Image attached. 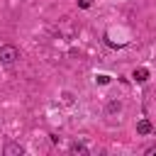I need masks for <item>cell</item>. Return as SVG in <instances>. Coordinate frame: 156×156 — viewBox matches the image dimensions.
<instances>
[{"mask_svg":"<svg viewBox=\"0 0 156 156\" xmlns=\"http://www.w3.org/2000/svg\"><path fill=\"white\" fill-rule=\"evenodd\" d=\"M61 98H63V102H66V105H73V93H68V90H66Z\"/></svg>","mask_w":156,"mask_h":156,"instance_id":"8","label":"cell"},{"mask_svg":"<svg viewBox=\"0 0 156 156\" xmlns=\"http://www.w3.org/2000/svg\"><path fill=\"white\" fill-rule=\"evenodd\" d=\"M2 154H5V156H22V154H24V146H22L20 141H7V144L2 146Z\"/></svg>","mask_w":156,"mask_h":156,"instance_id":"2","label":"cell"},{"mask_svg":"<svg viewBox=\"0 0 156 156\" xmlns=\"http://www.w3.org/2000/svg\"><path fill=\"white\" fill-rule=\"evenodd\" d=\"M119 112H122V102H119V100H110V102L105 105V115H107V117L119 115Z\"/></svg>","mask_w":156,"mask_h":156,"instance_id":"4","label":"cell"},{"mask_svg":"<svg viewBox=\"0 0 156 156\" xmlns=\"http://www.w3.org/2000/svg\"><path fill=\"white\" fill-rule=\"evenodd\" d=\"M17 61H20V49H17L15 44H2V46H0V63L12 66V63H17Z\"/></svg>","mask_w":156,"mask_h":156,"instance_id":"1","label":"cell"},{"mask_svg":"<svg viewBox=\"0 0 156 156\" xmlns=\"http://www.w3.org/2000/svg\"><path fill=\"white\" fill-rule=\"evenodd\" d=\"M68 151H71L73 156H85V154H88V146H85L83 141H73V144L68 146Z\"/></svg>","mask_w":156,"mask_h":156,"instance_id":"5","label":"cell"},{"mask_svg":"<svg viewBox=\"0 0 156 156\" xmlns=\"http://www.w3.org/2000/svg\"><path fill=\"white\" fill-rule=\"evenodd\" d=\"M144 154H146V156H156V144H151V146H149Z\"/></svg>","mask_w":156,"mask_h":156,"instance_id":"10","label":"cell"},{"mask_svg":"<svg viewBox=\"0 0 156 156\" xmlns=\"http://www.w3.org/2000/svg\"><path fill=\"white\" fill-rule=\"evenodd\" d=\"M95 83H98V85H107V83H110V76L100 73V76H95Z\"/></svg>","mask_w":156,"mask_h":156,"instance_id":"7","label":"cell"},{"mask_svg":"<svg viewBox=\"0 0 156 156\" xmlns=\"http://www.w3.org/2000/svg\"><path fill=\"white\" fill-rule=\"evenodd\" d=\"M154 132V124L149 119H139L136 122V134H151Z\"/></svg>","mask_w":156,"mask_h":156,"instance_id":"6","label":"cell"},{"mask_svg":"<svg viewBox=\"0 0 156 156\" xmlns=\"http://www.w3.org/2000/svg\"><path fill=\"white\" fill-rule=\"evenodd\" d=\"M132 78H134L136 83H146V80H149V68H144V66L134 68V71H132Z\"/></svg>","mask_w":156,"mask_h":156,"instance_id":"3","label":"cell"},{"mask_svg":"<svg viewBox=\"0 0 156 156\" xmlns=\"http://www.w3.org/2000/svg\"><path fill=\"white\" fill-rule=\"evenodd\" d=\"M76 2H78V7H80V10H88V7L93 5V0H76Z\"/></svg>","mask_w":156,"mask_h":156,"instance_id":"9","label":"cell"}]
</instances>
